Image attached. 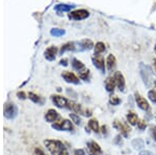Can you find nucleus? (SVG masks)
Instances as JSON below:
<instances>
[{
  "instance_id": "2f4dec72",
  "label": "nucleus",
  "mask_w": 156,
  "mask_h": 155,
  "mask_svg": "<svg viewBox=\"0 0 156 155\" xmlns=\"http://www.w3.org/2000/svg\"><path fill=\"white\" fill-rule=\"evenodd\" d=\"M34 155H46L43 152V150H41L40 148H36L34 150Z\"/></svg>"
},
{
  "instance_id": "7c9ffc66",
  "label": "nucleus",
  "mask_w": 156,
  "mask_h": 155,
  "mask_svg": "<svg viewBox=\"0 0 156 155\" xmlns=\"http://www.w3.org/2000/svg\"><path fill=\"white\" fill-rule=\"evenodd\" d=\"M150 129H151V134H152L153 139H154V141L156 142V127L155 126H151Z\"/></svg>"
},
{
  "instance_id": "f257e3e1",
  "label": "nucleus",
  "mask_w": 156,
  "mask_h": 155,
  "mask_svg": "<svg viewBox=\"0 0 156 155\" xmlns=\"http://www.w3.org/2000/svg\"><path fill=\"white\" fill-rule=\"evenodd\" d=\"M47 149L50 151L52 155H69L65 145L60 141H54V139H46L45 141Z\"/></svg>"
},
{
  "instance_id": "72a5a7b5",
  "label": "nucleus",
  "mask_w": 156,
  "mask_h": 155,
  "mask_svg": "<svg viewBox=\"0 0 156 155\" xmlns=\"http://www.w3.org/2000/svg\"><path fill=\"white\" fill-rule=\"evenodd\" d=\"M138 155H154L152 153V152H150V151H147V150H144V151H142V152H140V154Z\"/></svg>"
},
{
  "instance_id": "ddd939ff",
  "label": "nucleus",
  "mask_w": 156,
  "mask_h": 155,
  "mask_svg": "<svg viewBox=\"0 0 156 155\" xmlns=\"http://www.w3.org/2000/svg\"><path fill=\"white\" fill-rule=\"evenodd\" d=\"M52 101L53 103L59 108H62V107H68V104H69V100H67L65 97L58 96V95H53L52 96Z\"/></svg>"
},
{
  "instance_id": "a211bd4d",
  "label": "nucleus",
  "mask_w": 156,
  "mask_h": 155,
  "mask_svg": "<svg viewBox=\"0 0 156 155\" xmlns=\"http://www.w3.org/2000/svg\"><path fill=\"white\" fill-rule=\"evenodd\" d=\"M115 64H117V61H115V55L114 54H109L106 58V66L108 71H112L115 68Z\"/></svg>"
},
{
  "instance_id": "cd10ccee",
  "label": "nucleus",
  "mask_w": 156,
  "mask_h": 155,
  "mask_svg": "<svg viewBox=\"0 0 156 155\" xmlns=\"http://www.w3.org/2000/svg\"><path fill=\"white\" fill-rule=\"evenodd\" d=\"M148 97H149V99L153 102V103H156V91H154V90H151V91H149V93H148Z\"/></svg>"
},
{
  "instance_id": "6ab92c4d",
  "label": "nucleus",
  "mask_w": 156,
  "mask_h": 155,
  "mask_svg": "<svg viewBox=\"0 0 156 155\" xmlns=\"http://www.w3.org/2000/svg\"><path fill=\"white\" fill-rule=\"evenodd\" d=\"M74 7V5H70V4H64V3H60V4H56L54 7V9L57 12H70L71 9Z\"/></svg>"
},
{
  "instance_id": "58836bf2",
  "label": "nucleus",
  "mask_w": 156,
  "mask_h": 155,
  "mask_svg": "<svg viewBox=\"0 0 156 155\" xmlns=\"http://www.w3.org/2000/svg\"><path fill=\"white\" fill-rule=\"evenodd\" d=\"M153 64H154V69H155V71H156V59H154V62H153Z\"/></svg>"
},
{
  "instance_id": "6e6552de",
  "label": "nucleus",
  "mask_w": 156,
  "mask_h": 155,
  "mask_svg": "<svg viewBox=\"0 0 156 155\" xmlns=\"http://www.w3.org/2000/svg\"><path fill=\"white\" fill-rule=\"evenodd\" d=\"M76 45V51H84V50H90L94 47V44L90 40H82V41L75 43Z\"/></svg>"
},
{
  "instance_id": "ea45409f",
  "label": "nucleus",
  "mask_w": 156,
  "mask_h": 155,
  "mask_svg": "<svg viewBox=\"0 0 156 155\" xmlns=\"http://www.w3.org/2000/svg\"><path fill=\"white\" fill-rule=\"evenodd\" d=\"M154 50H155V53H156V45H155V47H154Z\"/></svg>"
},
{
  "instance_id": "2eb2a0df",
  "label": "nucleus",
  "mask_w": 156,
  "mask_h": 155,
  "mask_svg": "<svg viewBox=\"0 0 156 155\" xmlns=\"http://www.w3.org/2000/svg\"><path fill=\"white\" fill-rule=\"evenodd\" d=\"M56 53H57V48L55 46H51V47H49V48H47L46 51H45V57H46V59L52 62L55 59Z\"/></svg>"
},
{
  "instance_id": "c756f323",
  "label": "nucleus",
  "mask_w": 156,
  "mask_h": 155,
  "mask_svg": "<svg viewBox=\"0 0 156 155\" xmlns=\"http://www.w3.org/2000/svg\"><path fill=\"white\" fill-rule=\"evenodd\" d=\"M146 126H147V124H146V122L145 121H138V123H137V127L140 129V130H144V129L146 128Z\"/></svg>"
},
{
  "instance_id": "412c9836",
  "label": "nucleus",
  "mask_w": 156,
  "mask_h": 155,
  "mask_svg": "<svg viewBox=\"0 0 156 155\" xmlns=\"http://www.w3.org/2000/svg\"><path fill=\"white\" fill-rule=\"evenodd\" d=\"M127 121H128V123H129L130 125H137L138 123V117H137V114H135V112H132V111H130V112H128V114H127Z\"/></svg>"
},
{
  "instance_id": "423d86ee",
  "label": "nucleus",
  "mask_w": 156,
  "mask_h": 155,
  "mask_svg": "<svg viewBox=\"0 0 156 155\" xmlns=\"http://www.w3.org/2000/svg\"><path fill=\"white\" fill-rule=\"evenodd\" d=\"M18 114V109L15 104L9 103L4 107V117L7 119H14Z\"/></svg>"
},
{
  "instance_id": "39448f33",
  "label": "nucleus",
  "mask_w": 156,
  "mask_h": 155,
  "mask_svg": "<svg viewBox=\"0 0 156 155\" xmlns=\"http://www.w3.org/2000/svg\"><path fill=\"white\" fill-rule=\"evenodd\" d=\"M90 16V12L87 9H77V11L71 12L69 14V18L75 21H79V20H84Z\"/></svg>"
},
{
  "instance_id": "f3484780",
  "label": "nucleus",
  "mask_w": 156,
  "mask_h": 155,
  "mask_svg": "<svg viewBox=\"0 0 156 155\" xmlns=\"http://www.w3.org/2000/svg\"><path fill=\"white\" fill-rule=\"evenodd\" d=\"M115 77L110 76L108 77V78L105 80V89H106L107 92H109V93H112V92L115 91Z\"/></svg>"
},
{
  "instance_id": "c85d7f7f",
  "label": "nucleus",
  "mask_w": 156,
  "mask_h": 155,
  "mask_svg": "<svg viewBox=\"0 0 156 155\" xmlns=\"http://www.w3.org/2000/svg\"><path fill=\"white\" fill-rule=\"evenodd\" d=\"M109 103L112 104V105H119L121 103V100L118 98L117 96H112V97H110V99H109Z\"/></svg>"
},
{
  "instance_id": "bb28decb",
  "label": "nucleus",
  "mask_w": 156,
  "mask_h": 155,
  "mask_svg": "<svg viewBox=\"0 0 156 155\" xmlns=\"http://www.w3.org/2000/svg\"><path fill=\"white\" fill-rule=\"evenodd\" d=\"M70 118H71L72 122H74L75 124L79 125L81 123V119H80V117L76 114H70Z\"/></svg>"
},
{
  "instance_id": "4468645a",
  "label": "nucleus",
  "mask_w": 156,
  "mask_h": 155,
  "mask_svg": "<svg viewBox=\"0 0 156 155\" xmlns=\"http://www.w3.org/2000/svg\"><path fill=\"white\" fill-rule=\"evenodd\" d=\"M92 62H93V64H94V66L96 67L98 70H100L102 73H104L105 62H104V58H103L101 55H95L92 58Z\"/></svg>"
},
{
  "instance_id": "f8f14e48",
  "label": "nucleus",
  "mask_w": 156,
  "mask_h": 155,
  "mask_svg": "<svg viewBox=\"0 0 156 155\" xmlns=\"http://www.w3.org/2000/svg\"><path fill=\"white\" fill-rule=\"evenodd\" d=\"M62 78H64L67 82H69V83L79 84V78H78L74 73H72V72L65 71V72H62Z\"/></svg>"
},
{
  "instance_id": "9b49d317",
  "label": "nucleus",
  "mask_w": 156,
  "mask_h": 155,
  "mask_svg": "<svg viewBox=\"0 0 156 155\" xmlns=\"http://www.w3.org/2000/svg\"><path fill=\"white\" fill-rule=\"evenodd\" d=\"M114 127H115V129H117V130L121 131V133H122L125 137H127L128 134H129V132H130V128H129V127H128L126 124H124V123H122V122L118 121V120H115Z\"/></svg>"
},
{
  "instance_id": "a878e982",
  "label": "nucleus",
  "mask_w": 156,
  "mask_h": 155,
  "mask_svg": "<svg viewBox=\"0 0 156 155\" xmlns=\"http://www.w3.org/2000/svg\"><path fill=\"white\" fill-rule=\"evenodd\" d=\"M51 34L54 37H62L65 34V30L64 29H59V28H53L51 30Z\"/></svg>"
},
{
  "instance_id": "f03ea898",
  "label": "nucleus",
  "mask_w": 156,
  "mask_h": 155,
  "mask_svg": "<svg viewBox=\"0 0 156 155\" xmlns=\"http://www.w3.org/2000/svg\"><path fill=\"white\" fill-rule=\"evenodd\" d=\"M140 73L142 79L144 81L145 86L147 87H151L153 84V72L149 66L140 62Z\"/></svg>"
},
{
  "instance_id": "f704fd0d",
  "label": "nucleus",
  "mask_w": 156,
  "mask_h": 155,
  "mask_svg": "<svg viewBox=\"0 0 156 155\" xmlns=\"http://www.w3.org/2000/svg\"><path fill=\"white\" fill-rule=\"evenodd\" d=\"M115 144H119V145L122 144V139H121V136H118L117 137H115Z\"/></svg>"
},
{
  "instance_id": "1a4fd4ad",
  "label": "nucleus",
  "mask_w": 156,
  "mask_h": 155,
  "mask_svg": "<svg viewBox=\"0 0 156 155\" xmlns=\"http://www.w3.org/2000/svg\"><path fill=\"white\" fill-rule=\"evenodd\" d=\"M114 77H115V84H117L118 89H119L121 92H124L125 91V86H126L124 75L121 73V72H115V75H114Z\"/></svg>"
},
{
  "instance_id": "dca6fc26",
  "label": "nucleus",
  "mask_w": 156,
  "mask_h": 155,
  "mask_svg": "<svg viewBox=\"0 0 156 155\" xmlns=\"http://www.w3.org/2000/svg\"><path fill=\"white\" fill-rule=\"evenodd\" d=\"M58 118H59L58 112L56 111H54V109H49V111L46 112V114H45V119L48 122H55Z\"/></svg>"
},
{
  "instance_id": "473e14b6",
  "label": "nucleus",
  "mask_w": 156,
  "mask_h": 155,
  "mask_svg": "<svg viewBox=\"0 0 156 155\" xmlns=\"http://www.w3.org/2000/svg\"><path fill=\"white\" fill-rule=\"evenodd\" d=\"M74 154L75 155H85V152H84V150H82V149H77L74 151Z\"/></svg>"
},
{
  "instance_id": "9d476101",
  "label": "nucleus",
  "mask_w": 156,
  "mask_h": 155,
  "mask_svg": "<svg viewBox=\"0 0 156 155\" xmlns=\"http://www.w3.org/2000/svg\"><path fill=\"white\" fill-rule=\"evenodd\" d=\"M135 101H136L137 106L140 107V109H143V111H147L150 109V105H149V103H148V101L143 96H140L138 93H135Z\"/></svg>"
},
{
  "instance_id": "a19ab883",
  "label": "nucleus",
  "mask_w": 156,
  "mask_h": 155,
  "mask_svg": "<svg viewBox=\"0 0 156 155\" xmlns=\"http://www.w3.org/2000/svg\"><path fill=\"white\" fill-rule=\"evenodd\" d=\"M154 83H155V86H156V81H155V82H154Z\"/></svg>"
},
{
  "instance_id": "c9c22d12",
  "label": "nucleus",
  "mask_w": 156,
  "mask_h": 155,
  "mask_svg": "<svg viewBox=\"0 0 156 155\" xmlns=\"http://www.w3.org/2000/svg\"><path fill=\"white\" fill-rule=\"evenodd\" d=\"M18 97L19 98H21V99H25L26 97H25V93L24 92H19L18 93Z\"/></svg>"
},
{
  "instance_id": "79ce46f5",
  "label": "nucleus",
  "mask_w": 156,
  "mask_h": 155,
  "mask_svg": "<svg viewBox=\"0 0 156 155\" xmlns=\"http://www.w3.org/2000/svg\"><path fill=\"white\" fill-rule=\"evenodd\" d=\"M155 120H156V119H155Z\"/></svg>"
},
{
  "instance_id": "e433bc0d",
  "label": "nucleus",
  "mask_w": 156,
  "mask_h": 155,
  "mask_svg": "<svg viewBox=\"0 0 156 155\" xmlns=\"http://www.w3.org/2000/svg\"><path fill=\"white\" fill-rule=\"evenodd\" d=\"M102 133L105 134V136L107 134V127L106 126H103L102 127Z\"/></svg>"
},
{
  "instance_id": "20e7f679",
  "label": "nucleus",
  "mask_w": 156,
  "mask_h": 155,
  "mask_svg": "<svg viewBox=\"0 0 156 155\" xmlns=\"http://www.w3.org/2000/svg\"><path fill=\"white\" fill-rule=\"evenodd\" d=\"M52 128L55 129V130H58V131H62V130L71 131V130H73V124H72V122L69 121V120H62V122L52 124Z\"/></svg>"
},
{
  "instance_id": "b1692460",
  "label": "nucleus",
  "mask_w": 156,
  "mask_h": 155,
  "mask_svg": "<svg viewBox=\"0 0 156 155\" xmlns=\"http://www.w3.org/2000/svg\"><path fill=\"white\" fill-rule=\"evenodd\" d=\"M89 127L94 132H96V133H97V132H99V123H98L97 120H95V119L90 120V121H89Z\"/></svg>"
},
{
  "instance_id": "7ed1b4c3",
  "label": "nucleus",
  "mask_w": 156,
  "mask_h": 155,
  "mask_svg": "<svg viewBox=\"0 0 156 155\" xmlns=\"http://www.w3.org/2000/svg\"><path fill=\"white\" fill-rule=\"evenodd\" d=\"M72 66L76 71L79 73V77L83 80H87L89 79V76H90V71L89 69H87V67L84 66V64H82L80 61L78 59L74 58L72 61Z\"/></svg>"
},
{
  "instance_id": "393cba45",
  "label": "nucleus",
  "mask_w": 156,
  "mask_h": 155,
  "mask_svg": "<svg viewBox=\"0 0 156 155\" xmlns=\"http://www.w3.org/2000/svg\"><path fill=\"white\" fill-rule=\"evenodd\" d=\"M28 98L31 100L32 102H34V103H37V104H43V99L41 98L40 96H37L34 93H29L28 94Z\"/></svg>"
},
{
  "instance_id": "0eeeda50",
  "label": "nucleus",
  "mask_w": 156,
  "mask_h": 155,
  "mask_svg": "<svg viewBox=\"0 0 156 155\" xmlns=\"http://www.w3.org/2000/svg\"><path fill=\"white\" fill-rule=\"evenodd\" d=\"M87 149H89L90 155H102L103 154L101 147L99 146V144L94 141H90L89 143H87Z\"/></svg>"
},
{
  "instance_id": "aec40b11",
  "label": "nucleus",
  "mask_w": 156,
  "mask_h": 155,
  "mask_svg": "<svg viewBox=\"0 0 156 155\" xmlns=\"http://www.w3.org/2000/svg\"><path fill=\"white\" fill-rule=\"evenodd\" d=\"M66 51H76V45L74 42H69V43L65 44L60 49V53H65Z\"/></svg>"
},
{
  "instance_id": "5701e85b",
  "label": "nucleus",
  "mask_w": 156,
  "mask_h": 155,
  "mask_svg": "<svg viewBox=\"0 0 156 155\" xmlns=\"http://www.w3.org/2000/svg\"><path fill=\"white\" fill-rule=\"evenodd\" d=\"M131 145H132L133 149H135V150H140V149L144 148L145 143H144V141H143L142 139H133V141L131 142Z\"/></svg>"
},
{
  "instance_id": "4be33fe9",
  "label": "nucleus",
  "mask_w": 156,
  "mask_h": 155,
  "mask_svg": "<svg viewBox=\"0 0 156 155\" xmlns=\"http://www.w3.org/2000/svg\"><path fill=\"white\" fill-rule=\"evenodd\" d=\"M105 44L102 43V42H98V43L95 45L94 47V52H95V55H100L101 53L105 51Z\"/></svg>"
},
{
  "instance_id": "4c0bfd02",
  "label": "nucleus",
  "mask_w": 156,
  "mask_h": 155,
  "mask_svg": "<svg viewBox=\"0 0 156 155\" xmlns=\"http://www.w3.org/2000/svg\"><path fill=\"white\" fill-rule=\"evenodd\" d=\"M60 64L64 65V66H67V59H62V61H60Z\"/></svg>"
}]
</instances>
